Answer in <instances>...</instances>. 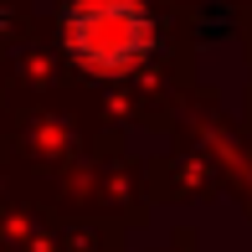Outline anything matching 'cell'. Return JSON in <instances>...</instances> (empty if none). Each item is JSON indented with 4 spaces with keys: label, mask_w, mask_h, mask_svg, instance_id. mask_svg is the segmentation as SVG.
Returning <instances> with one entry per match:
<instances>
[{
    "label": "cell",
    "mask_w": 252,
    "mask_h": 252,
    "mask_svg": "<svg viewBox=\"0 0 252 252\" xmlns=\"http://www.w3.org/2000/svg\"><path fill=\"white\" fill-rule=\"evenodd\" d=\"M62 52L93 77H124L155 52L144 0H72L62 16Z\"/></svg>",
    "instance_id": "6da1fadb"
}]
</instances>
